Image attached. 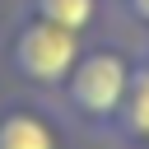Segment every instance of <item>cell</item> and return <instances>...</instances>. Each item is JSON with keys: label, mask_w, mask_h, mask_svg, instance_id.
Wrapping results in <instances>:
<instances>
[{"label": "cell", "mask_w": 149, "mask_h": 149, "mask_svg": "<svg viewBox=\"0 0 149 149\" xmlns=\"http://www.w3.org/2000/svg\"><path fill=\"white\" fill-rule=\"evenodd\" d=\"M79 56H84V37L65 33V28H56L37 14L9 9V19L0 23V70L23 93L61 98V88L74 74Z\"/></svg>", "instance_id": "cell-2"}, {"label": "cell", "mask_w": 149, "mask_h": 149, "mask_svg": "<svg viewBox=\"0 0 149 149\" xmlns=\"http://www.w3.org/2000/svg\"><path fill=\"white\" fill-rule=\"evenodd\" d=\"M79 130L47 93H0V149H79Z\"/></svg>", "instance_id": "cell-3"}, {"label": "cell", "mask_w": 149, "mask_h": 149, "mask_svg": "<svg viewBox=\"0 0 149 149\" xmlns=\"http://www.w3.org/2000/svg\"><path fill=\"white\" fill-rule=\"evenodd\" d=\"M14 9L37 14V19H47L84 42L112 28V0H14Z\"/></svg>", "instance_id": "cell-4"}, {"label": "cell", "mask_w": 149, "mask_h": 149, "mask_svg": "<svg viewBox=\"0 0 149 149\" xmlns=\"http://www.w3.org/2000/svg\"><path fill=\"white\" fill-rule=\"evenodd\" d=\"M112 28L144 37L149 33V0H112Z\"/></svg>", "instance_id": "cell-6"}, {"label": "cell", "mask_w": 149, "mask_h": 149, "mask_svg": "<svg viewBox=\"0 0 149 149\" xmlns=\"http://www.w3.org/2000/svg\"><path fill=\"white\" fill-rule=\"evenodd\" d=\"M140 56H144V61H149V33H144V37H140Z\"/></svg>", "instance_id": "cell-7"}, {"label": "cell", "mask_w": 149, "mask_h": 149, "mask_svg": "<svg viewBox=\"0 0 149 149\" xmlns=\"http://www.w3.org/2000/svg\"><path fill=\"white\" fill-rule=\"evenodd\" d=\"M135 70H140V37L107 28V33L84 42L79 65L56 98L84 140H102V144L112 140V126H116V116L130 98Z\"/></svg>", "instance_id": "cell-1"}, {"label": "cell", "mask_w": 149, "mask_h": 149, "mask_svg": "<svg viewBox=\"0 0 149 149\" xmlns=\"http://www.w3.org/2000/svg\"><path fill=\"white\" fill-rule=\"evenodd\" d=\"M112 149H149V61L140 56V70H135V84H130V98L112 126Z\"/></svg>", "instance_id": "cell-5"}]
</instances>
